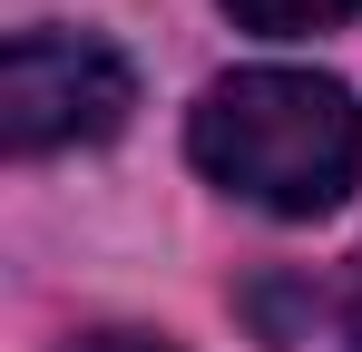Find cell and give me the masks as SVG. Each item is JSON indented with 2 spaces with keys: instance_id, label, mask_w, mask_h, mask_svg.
<instances>
[{
  "instance_id": "obj_3",
  "label": "cell",
  "mask_w": 362,
  "mask_h": 352,
  "mask_svg": "<svg viewBox=\"0 0 362 352\" xmlns=\"http://www.w3.org/2000/svg\"><path fill=\"white\" fill-rule=\"evenodd\" d=\"M245 30H264V40H303V30H343L362 20V0H226Z\"/></svg>"
},
{
  "instance_id": "obj_1",
  "label": "cell",
  "mask_w": 362,
  "mask_h": 352,
  "mask_svg": "<svg viewBox=\"0 0 362 352\" xmlns=\"http://www.w3.org/2000/svg\"><path fill=\"white\" fill-rule=\"evenodd\" d=\"M186 147L264 216H333L362 176V108L313 69H235L196 98Z\"/></svg>"
},
{
  "instance_id": "obj_2",
  "label": "cell",
  "mask_w": 362,
  "mask_h": 352,
  "mask_svg": "<svg viewBox=\"0 0 362 352\" xmlns=\"http://www.w3.org/2000/svg\"><path fill=\"white\" fill-rule=\"evenodd\" d=\"M137 108V78L108 40L88 30H20L0 49V137L10 157H49V147H98Z\"/></svg>"
},
{
  "instance_id": "obj_5",
  "label": "cell",
  "mask_w": 362,
  "mask_h": 352,
  "mask_svg": "<svg viewBox=\"0 0 362 352\" xmlns=\"http://www.w3.org/2000/svg\"><path fill=\"white\" fill-rule=\"evenodd\" d=\"M343 343L362 352V254H353V274H343Z\"/></svg>"
},
{
  "instance_id": "obj_4",
  "label": "cell",
  "mask_w": 362,
  "mask_h": 352,
  "mask_svg": "<svg viewBox=\"0 0 362 352\" xmlns=\"http://www.w3.org/2000/svg\"><path fill=\"white\" fill-rule=\"evenodd\" d=\"M69 352H177L167 333H78Z\"/></svg>"
}]
</instances>
